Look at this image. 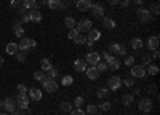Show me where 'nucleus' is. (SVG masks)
<instances>
[{
    "label": "nucleus",
    "instance_id": "obj_1",
    "mask_svg": "<svg viewBox=\"0 0 160 115\" xmlns=\"http://www.w3.org/2000/svg\"><path fill=\"white\" fill-rule=\"evenodd\" d=\"M37 43H35V40H32V39H21L19 40V43H18V48L21 50V51H29L31 48H34Z\"/></svg>",
    "mask_w": 160,
    "mask_h": 115
},
{
    "label": "nucleus",
    "instance_id": "obj_2",
    "mask_svg": "<svg viewBox=\"0 0 160 115\" xmlns=\"http://www.w3.org/2000/svg\"><path fill=\"white\" fill-rule=\"evenodd\" d=\"M42 86H43V90L48 91V93H54L58 90V82L54 80V78H45L43 82H42Z\"/></svg>",
    "mask_w": 160,
    "mask_h": 115
},
{
    "label": "nucleus",
    "instance_id": "obj_3",
    "mask_svg": "<svg viewBox=\"0 0 160 115\" xmlns=\"http://www.w3.org/2000/svg\"><path fill=\"white\" fill-rule=\"evenodd\" d=\"M0 107L5 110H8V112H15L16 110V102H15V99H11V98H5L0 101Z\"/></svg>",
    "mask_w": 160,
    "mask_h": 115
},
{
    "label": "nucleus",
    "instance_id": "obj_4",
    "mask_svg": "<svg viewBox=\"0 0 160 115\" xmlns=\"http://www.w3.org/2000/svg\"><path fill=\"white\" fill-rule=\"evenodd\" d=\"M131 77L135 78H143L146 75V67L143 66V64H138V66H131Z\"/></svg>",
    "mask_w": 160,
    "mask_h": 115
},
{
    "label": "nucleus",
    "instance_id": "obj_5",
    "mask_svg": "<svg viewBox=\"0 0 160 115\" xmlns=\"http://www.w3.org/2000/svg\"><path fill=\"white\" fill-rule=\"evenodd\" d=\"M15 102H16V106H18V109H23V110L29 109V99H27L26 95H18Z\"/></svg>",
    "mask_w": 160,
    "mask_h": 115
},
{
    "label": "nucleus",
    "instance_id": "obj_6",
    "mask_svg": "<svg viewBox=\"0 0 160 115\" xmlns=\"http://www.w3.org/2000/svg\"><path fill=\"white\" fill-rule=\"evenodd\" d=\"M77 32L80 34V32H88L90 29H91V21L90 19H80L79 23H77Z\"/></svg>",
    "mask_w": 160,
    "mask_h": 115
},
{
    "label": "nucleus",
    "instance_id": "obj_7",
    "mask_svg": "<svg viewBox=\"0 0 160 115\" xmlns=\"http://www.w3.org/2000/svg\"><path fill=\"white\" fill-rule=\"evenodd\" d=\"M136 16H138V19H140L141 23H149L151 21V11L146 10V8H138Z\"/></svg>",
    "mask_w": 160,
    "mask_h": 115
},
{
    "label": "nucleus",
    "instance_id": "obj_8",
    "mask_svg": "<svg viewBox=\"0 0 160 115\" xmlns=\"http://www.w3.org/2000/svg\"><path fill=\"white\" fill-rule=\"evenodd\" d=\"M107 85H109V88H107V90L115 91V90H119V88H120V85H122V78H120V77H117V75H114V77H110L109 80H107Z\"/></svg>",
    "mask_w": 160,
    "mask_h": 115
},
{
    "label": "nucleus",
    "instance_id": "obj_9",
    "mask_svg": "<svg viewBox=\"0 0 160 115\" xmlns=\"http://www.w3.org/2000/svg\"><path fill=\"white\" fill-rule=\"evenodd\" d=\"M138 107H140V110H141V112L147 113V112H151V110H152V101H151V99H147V98H144V99H141V101H140Z\"/></svg>",
    "mask_w": 160,
    "mask_h": 115
},
{
    "label": "nucleus",
    "instance_id": "obj_10",
    "mask_svg": "<svg viewBox=\"0 0 160 115\" xmlns=\"http://www.w3.org/2000/svg\"><path fill=\"white\" fill-rule=\"evenodd\" d=\"M93 11V16L95 18H102L104 16V6L101 5V3H95V5H91V8H90Z\"/></svg>",
    "mask_w": 160,
    "mask_h": 115
},
{
    "label": "nucleus",
    "instance_id": "obj_11",
    "mask_svg": "<svg viewBox=\"0 0 160 115\" xmlns=\"http://www.w3.org/2000/svg\"><path fill=\"white\" fill-rule=\"evenodd\" d=\"M99 53H96V51H91V53H88L87 54V61L85 62H88V64H91V66H96V64L99 62Z\"/></svg>",
    "mask_w": 160,
    "mask_h": 115
},
{
    "label": "nucleus",
    "instance_id": "obj_12",
    "mask_svg": "<svg viewBox=\"0 0 160 115\" xmlns=\"http://www.w3.org/2000/svg\"><path fill=\"white\" fill-rule=\"evenodd\" d=\"M91 0H77V8L79 11H87L91 8Z\"/></svg>",
    "mask_w": 160,
    "mask_h": 115
},
{
    "label": "nucleus",
    "instance_id": "obj_13",
    "mask_svg": "<svg viewBox=\"0 0 160 115\" xmlns=\"http://www.w3.org/2000/svg\"><path fill=\"white\" fill-rule=\"evenodd\" d=\"M29 18H31V21H34V23H40V21H42V13H40V10L39 8H32L31 13H29Z\"/></svg>",
    "mask_w": 160,
    "mask_h": 115
},
{
    "label": "nucleus",
    "instance_id": "obj_14",
    "mask_svg": "<svg viewBox=\"0 0 160 115\" xmlns=\"http://www.w3.org/2000/svg\"><path fill=\"white\" fill-rule=\"evenodd\" d=\"M101 39V32L98 31V29H90L88 31V40L90 42H96Z\"/></svg>",
    "mask_w": 160,
    "mask_h": 115
},
{
    "label": "nucleus",
    "instance_id": "obj_15",
    "mask_svg": "<svg viewBox=\"0 0 160 115\" xmlns=\"http://www.w3.org/2000/svg\"><path fill=\"white\" fill-rule=\"evenodd\" d=\"M147 48L149 50H158V35L149 37V40H147Z\"/></svg>",
    "mask_w": 160,
    "mask_h": 115
},
{
    "label": "nucleus",
    "instance_id": "obj_16",
    "mask_svg": "<svg viewBox=\"0 0 160 115\" xmlns=\"http://www.w3.org/2000/svg\"><path fill=\"white\" fill-rule=\"evenodd\" d=\"M85 72H87V77L90 78V80H96V78H98V75H99V72L96 70V67H95V66L88 67Z\"/></svg>",
    "mask_w": 160,
    "mask_h": 115
},
{
    "label": "nucleus",
    "instance_id": "obj_17",
    "mask_svg": "<svg viewBox=\"0 0 160 115\" xmlns=\"http://www.w3.org/2000/svg\"><path fill=\"white\" fill-rule=\"evenodd\" d=\"M74 69L77 70V72H85L87 70V62L83 61V59H77L74 62Z\"/></svg>",
    "mask_w": 160,
    "mask_h": 115
},
{
    "label": "nucleus",
    "instance_id": "obj_18",
    "mask_svg": "<svg viewBox=\"0 0 160 115\" xmlns=\"http://www.w3.org/2000/svg\"><path fill=\"white\" fill-rule=\"evenodd\" d=\"M29 98H31L32 101H40V99H42V91L37 90V88H31V90H29Z\"/></svg>",
    "mask_w": 160,
    "mask_h": 115
},
{
    "label": "nucleus",
    "instance_id": "obj_19",
    "mask_svg": "<svg viewBox=\"0 0 160 115\" xmlns=\"http://www.w3.org/2000/svg\"><path fill=\"white\" fill-rule=\"evenodd\" d=\"M5 51L8 53V54H16L19 51V48H18V43H8L5 48Z\"/></svg>",
    "mask_w": 160,
    "mask_h": 115
},
{
    "label": "nucleus",
    "instance_id": "obj_20",
    "mask_svg": "<svg viewBox=\"0 0 160 115\" xmlns=\"http://www.w3.org/2000/svg\"><path fill=\"white\" fill-rule=\"evenodd\" d=\"M13 29H15V34L18 35V37H19V39H23L24 29H23V24H21V21H18V23H15V26H13Z\"/></svg>",
    "mask_w": 160,
    "mask_h": 115
},
{
    "label": "nucleus",
    "instance_id": "obj_21",
    "mask_svg": "<svg viewBox=\"0 0 160 115\" xmlns=\"http://www.w3.org/2000/svg\"><path fill=\"white\" fill-rule=\"evenodd\" d=\"M102 26L106 27V29H114L115 27V21L112 18H104L102 19Z\"/></svg>",
    "mask_w": 160,
    "mask_h": 115
},
{
    "label": "nucleus",
    "instance_id": "obj_22",
    "mask_svg": "<svg viewBox=\"0 0 160 115\" xmlns=\"http://www.w3.org/2000/svg\"><path fill=\"white\" fill-rule=\"evenodd\" d=\"M119 67H120V61L115 59V58H114L110 62H107V69H110V70H117Z\"/></svg>",
    "mask_w": 160,
    "mask_h": 115
},
{
    "label": "nucleus",
    "instance_id": "obj_23",
    "mask_svg": "<svg viewBox=\"0 0 160 115\" xmlns=\"http://www.w3.org/2000/svg\"><path fill=\"white\" fill-rule=\"evenodd\" d=\"M48 8L50 10H59L61 8V0H50V2H48Z\"/></svg>",
    "mask_w": 160,
    "mask_h": 115
},
{
    "label": "nucleus",
    "instance_id": "obj_24",
    "mask_svg": "<svg viewBox=\"0 0 160 115\" xmlns=\"http://www.w3.org/2000/svg\"><path fill=\"white\" fill-rule=\"evenodd\" d=\"M96 96H98L99 99H106L109 96V90L107 88H99L98 91H96Z\"/></svg>",
    "mask_w": 160,
    "mask_h": 115
},
{
    "label": "nucleus",
    "instance_id": "obj_25",
    "mask_svg": "<svg viewBox=\"0 0 160 115\" xmlns=\"http://www.w3.org/2000/svg\"><path fill=\"white\" fill-rule=\"evenodd\" d=\"M23 5L26 6V10L27 8H29V10L37 8V2H35V0H23Z\"/></svg>",
    "mask_w": 160,
    "mask_h": 115
},
{
    "label": "nucleus",
    "instance_id": "obj_26",
    "mask_svg": "<svg viewBox=\"0 0 160 115\" xmlns=\"http://www.w3.org/2000/svg\"><path fill=\"white\" fill-rule=\"evenodd\" d=\"M59 109H61V112H72V104L71 102H61Z\"/></svg>",
    "mask_w": 160,
    "mask_h": 115
},
{
    "label": "nucleus",
    "instance_id": "obj_27",
    "mask_svg": "<svg viewBox=\"0 0 160 115\" xmlns=\"http://www.w3.org/2000/svg\"><path fill=\"white\" fill-rule=\"evenodd\" d=\"M122 102H123L125 106H131V104H133V95H123Z\"/></svg>",
    "mask_w": 160,
    "mask_h": 115
},
{
    "label": "nucleus",
    "instance_id": "obj_28",
    "mask_svg": "<svg viewBox=\"0 0 160 115\" xmlns=\"http://www.w3.org/2000/svg\"><path fill=\"white\" fill-rule=\"evenodd\" d=\"M143 46V40L141 39H133L131 40V48L133 50H140Z\"/></svg>",
    "mask_w": 160,
    "mask_h": 115
},
{
    "label": "nucleus",
    "instance_id": "obj_29",
    "mask_svg": "<svg viewBox=\"0 0 160 115\" xmlns=\"http://www.w3.org/2000/svg\"><path fill=\"white\" fill-rule=\"evenodd\" d=\"M72 83H74V80H72L71 75H64V77H62V82H61L62 86H71Z\"/></svg>",
    "mask_w": 160,
    "mask_h": 115
},
{
    "label": "nucleus",
    "instance_id": "obj_30",
    "mask_svg": "<svg viewBox=\"0 0 160 115\" xmlns=\"http://www.w3.org/2000/svg\"><path fill=\"white\" fill-rule=\"evenodd\" d=\"M34 78H35V80H39V82H43L45 78H47V74L43 70H39V72H35V74H34Z\"/></svg>",
    "mask_w": 160,
    "mask_h": 115
},
{
    "label": "nucleus",
    "instance_id": "obj_31",
    "mask_svg": "<svg viewBox=\"0 0 160 115\" xmlns=\"http://www.w3.org/2000/svg\"><path fill=\"white\" fill-rule=\"evenodd\" d=\"M40 67H42V70H43V72H47L48 69L51 67V62H50V59H42V62H40Z\"/></svg>",
    "mask_w": 160,
    "mask_h": 115
},
{
    "label": "nucleus",
    "instance_id": "obj_32",
    "mask_svg": "<svg viewBox=\"0 0 160 115\" xmlns=\"http://www.w3.org/2000/svg\"><path fill=\"white\" fill-rule=\"evenodd\" d=\"M146 74H151V75H157V74H158V67H157V66H151V64H149V67L146 69Z\"/></svg>",
    "mask_w": 160,
    "mask_h": 115
},
{
    "label": "nucleus",
    "instance_id": "obj_33",
    "mask_svg": "<svg viewBox=\"0 0 160 115\" xmlns=\"http://www.w3.org/2000/svg\"><path fill=\"white\" fill-rule=\"evenodd\" d=\"M74 42L77 43V45H83V43H87V37H85V35H82V34H79L77 37L74 39Z\"/></svg>",
    "mask_w": 160,
    "mask_h": 115
},
{
    "label": "nucleus",
    "instance_id": "obj_34",
    "mask_svg": "<svg viewBox=\"0 0 160 115\" xmlns=\"http://www.w3.org/2000/svg\"><path fill=\"white\" fill-rule=\"evenodd\" d=\"M64 24H66L69 29H74L77 23H75V19H74V18H66V19H64Z\"/></svg>",
    "mask_w": 160,
    "mask_h": 115
},
{
    "label": "nucleus",
    "instance_id": "obj_35",
    "mask_svg": "<svg viewBox=\"0 0 160 115\" xmlns=\"http://www.w3.org/2000/svg\"><path fill=\"white\" fill-rule=\"evenodd\" d=\"M45 74H48V77H47V78H54V77L58 75V69H54V67H50V69H48V70L45 72Z\"/></svg>",
    "mask_w": 160,
    "mask_h": 115
},
{
    "label": "nucleus",
    "instance_id": "obj_36",
    "mask_svg": "<svg viewBox=\"0 0 160 115\" xmlns=\"http://www.w3.org/2000/svg\"><path fill=\"white\" fill-rule=\"evenodd\" d=\"M115 54H119V56H125L127 54V46L122 45V43H119V48H117V53Z\"/></svg>",
    "mask_w": 160,
    "mask_h": 115
},
{
    "label": "nucleus",
    "instance_id": "obj_37",
    "mask_svg": "<svg viewBox=\"0 0 160 115\" xmlns=\"http://www.w3.org/2000/svg\"><path fill=\"white\" fill-rule=\"evenodd\" d=\"M95 67H96V70H98V72H106V70H107V64H106V62H101V61H99V62L96 64Z\"/></svg>",
    "mask_w": 160,
    "mask_h": 115
},
{
    "label": "nucleus",
    "instance_id": "obj_38",
    "mask_svg": "<svg viewBox=\"0 0 160 115\" xmlns=\"http://www.w3.org/2000/svg\"><path fill=\"white\" fill-rule=\"evenodd\" d=\"M96 112H98V107H96V106H93V104L87 106V113H90V115H95Z\"/></svg>",
    "mask_w": 160,
    "mask_h": 115
},
{
    "label": "nucleus",
    "instance_id": "obj_39",
    "mask_svg": "<svg viewBox=\"0 0 160 115\" xmlns=\"http://www.w3.org/2000/svg\"><path fill=\"white\" fill-rule=\"evenodd\" d=\"M125 66H135V56H127L125 58Z\"/></svg>",
    "mask_w": 160,
    "mask_h": 115
},
{
    "label": "nucleus",
    "instance_id": "obj_40",
    "mask_svg": "<svg viewBox=\"0 0 160 115\" xmlns=\"http://www.w3.org/2000/svg\"><path fill=\"white\" fill-rule=\"evenodd\" d=\"M16 90H18V95H26V91H27V88H26L24 83H19L16 86Z\"/></svg>",
    "mask_w": 160,
    "mask_h": 115
},
{
    "label": "nucleus",
    "instance_id": "obj_41",
    "mask_svg": "<svg viewBox=\"0 0 160 115\" xmlns=\"http://www.w3.org/2000/svg\"><path fill=\"white\" fill-rule=\"evenodd\" d=\"M77 35H79V32H77V29H75V27H74V29H69V34H67V37L71 39V40H74L75 37H77Z\"/></svg>",
    "mask_w": 160,
    "mask_h": 115
},
{
    "label": "nucleus",
    "instance_id": "obj_42",
    "mask_svg": "<svg viewBox=\"0 0 160 115\" xmlns=\"http://www.w3.org/2000/svg\"><path fill=\"white\" fill-rule=\"evenodd\" d=\"M117 48H119V43H110L107 48V53H117Z\"/></svg>",
    "mask_w": 160,
    "mask_h": 115
},
{
    "label": "nucleus",
    "instance_id": "obj_43",
    "mask_svg": "<svg viewBox=\"0 0 160 115\" xmlns=\"http://www.w3.org/2000/svg\"><path fill=\"white\" fill-rule=\"evenodd\" d=\"M74 106H75V107H82V106H83V98H82V96L75 98V99H74Z\"/></svg>",
    "mask_w": 160,
    "mask_h": 115
},
{
    "label": "nucleus",
    "instance_id": "obj_44",
    "mask_svg": "<svg viewBox=\"0 0 160 115\" xmlns=\"http://www.w3.org/2000/svg\"><path fill=\"white\" fill-rule=\"evenodd\" d=\"M16 59H18L19 62H24V61H26V54H24V51H21V53L18 51V53H16Z\"/></svg>",
    "mask_w": 160,
    "mask_h": 115
},
{
    "label": "nucleus",
    "instance_id": "obj_45",
    "mask_svg": "<svg viewBox=\"0 0 160 115\" xmlns=\"http://www.w3.org/2000/svg\"><path fill=\"white\" fill-rule=\"evenodd\" d=\"M99 109H101L102 112H109V110H110V102H104V104H101Z\"/></svg>",
    "mask_w": 160,
    "mask_h": 115
},
{
    "label": "nucleus",
    "instance_id": "obj_46",
    "mask_svg": "<svg viewBox=\"0 0 160 115\" xmlns=\"http://www.w3.org/2000/svg\"><path fill=\"white\" fill-rule=\"evenodd\" d=\"M147 64H151V56L149 54H144L143 56V66H147Z\"/></svg>",
    "mask_w": 160,
    "mask_h": 115
},
{
    "label": "nucleus",
    "instance_id": "obj_47",
    "mask_svg": "<svg viewBox=\"0 0 160 115\" xmlns=\"http://www.w3.org/2000/svg\"><path fill=\"white\" fill-rule=\"evenodd\" d=\"M19 21H21V24H26V23H29V21H31V18H29V14H23Z\"/></svg>",
    "mask_w": 160,
    "mask_h": 115
},
{
    "label": "nucleus",
    "instance_id": "obj_48",
    "mask_svg": "<svg viewBox=\"0 0 160 115\" xmlns=\"http://www.w3.org/2000/svg\"><path fill=\"white\" fill-rule=\"evenodd\" d=\"M102 56H104V59H106L107 62H110V61L114 59V58H112V54H110V53H107V51H104V53H102Z\"/></svg>",
    "mask_w": 160,
    "mask_h": 115
},
{
    "label": "nucleus",
    "instance_id": "obj_49",
    "mask_svg": "<svg viewBox=\"0 0 160 115\" xmlns=\"http://www.w3.org/2000/svg\"><path fill=\"white\" fill-rule=\"evenodd\" d=\"M133 85H135V80H133V78H127V80H125V86H128V88H131Z\"/></svg>",
    "mask_w": 160,
    "mask_h": 115
},
{
    "label": "nucleus",
    "instance_id": "obj_50",
    "mask_svg": "<svg viewBox=\"0 0 160 115\" xmlns=\"http://www.w3.org/2000/svg\"><path fill=\"white\" fill-rule=\"evenodd\" d=\"M71 115H85V112H83L82 109H79V107H77L75 110H72V112H71Z\"/></svg>",
    "mask_w": 160,
    "mask_h": 115
},
{
    "label": "nucleus",
    "instance_id": "obj_51",
    "mask_svg": "<svg viewBox=\"0 0 160 115\" xmlns=\"http://www.w3.org/2000/svg\"><path fill=\"white\" fill-rule=\"evenodd\" d=\"M152 6V11H154V14H158V11H160V8H158V3H154V5H151Z\"/></svg>",
    "mask_w": 160,
    "mask_h": 115
},
{
    "label": "nucleus",
    "instance_id": "obj_52",
    "mask_svg": "<svg viewBox=\"0 0 160 115\" xmlns=\"http://www.w3.org/2000/svg\"><path fill=\"white\" fill-rule=\"evenodd\" d=\"M18 13L23 16V14L26 13V6H24V5H19V6H18Z\"/></svg>",
    "mask_w": 160,
    "mask_h": 115
},
{
    "label": "nucleus",
    "instance_id": "obj_53",
    "mask_svg": "<svg viewBox=\"0 0 160 115\" xmlns=\"http://www.w3.org/2000/svg\"><path fill=\"white\" fill-rule=\"evenodd\" d=\"M158 58H160V51L158 50H154V54H152L151 59H158Z\"/></svg>",
    "mask_w": 160,
    "mask_h": 115
},
{
    "label": "nucleus",
    "instance_id": "obj_54",
    "mask_svg": "<svg viewBox=\"0 0 160 115\" xmlns=\"http://www.w3.org/2000/svg\"><path fill=\"white\" fill-rule=\"evenodd\" d=\"M11 113H13V115H26L23 109H21V110H15V112H11Z\"/></svg>",
    "mask_w": 160,
    "mask_h": 115
},
{
    "label": "nucleus",
    "instance_id": "obj_55",
    "mask_svg": "<svg viewBox=\"0 0 160 115\" xmlns=\"http://www.w3.org/2000/svg\"><path fill=\"white\" fill-rule=\"evenodd\" d=\"M130 2H131V0H123V2H122V6H123V8H127V6L130 5Z\"/></svg>",
    "mask_w": 160,
    "mask_h": 115
},
{
    "label": "nucleus",
    "instance_id": "obj_56",
    "mask_svg": "<svg viewBox=\"0 0 160 115\" xmlns=\"http://www.w3.org/2000/svg\"><path fill=\"white\" fill-rule=\"evenodd\" d=\"M87 46H88V48H93V46H95V42H90V40H88V45H87Z\"/></svg>",
    "mask_w": 160,
    "mask_h": 115
},
{
    "label": "nucleus",
    "instance_id": "obj_57",
    "mask_svg": "<svg viewBox=\"0 0 160 115\" xmlns=\"http://www.w3.org/2000/svg\"><path fill=\"white\" fill-rule=\"evenodd\" d=\"M109 2H110V3H112V5H117V3H119V2H120V0H109Z\"/></svg>",
    "mask_w": 160,
    "mask_h": 115
},
{
    "label": "nucleus",
    "instance_id": "obj_58",
    "mask_svg": "<svg viewBox=\"0 0 160 115\" xmlns=\"http://www.w3.org/2000/svg\"><path fill=\"white\" fill-rule=\"evenodd\" d=\"M135 2H136L138 5H143V3H144V0H135Z\"/></svg>",
    "mask_w": 160,
    "mask_h": 115
},
{
    "label": "nucleus",
    "instance_id": "obj_59",
    "mask_svg": "<svg viewBox=\"0 0 160 115\" xmlns=\"http://www.w3.org/2000/svg\"><path fill=\"white\" fill-rule=\"evenodd\" d=\"M40 2L43 3V5H48V2H50V0H40Z\"/></svg>",
    "mask_w": 160,
    "mask_h": 115
},
{
    "label": "nucleus",
    "instance_id": "obj_60",
    "mask_svg": "<svg viewBox=\"0 0 160 115\" xmlns=\"http://www.w3.org/2000/svg\"><path fill=\"white\" fill-rule=\"evenodd\" d=\"M3 66V58H0V67Z\"/></svg>",
    "mask_w": 160,
    "mask_h": 115
},
{
    "label": "nucleus",
    "instance_id": "obj_61",
    "mask_svg": "<svg viewBox=\"0 0 160 115\" xmlns=\"http://www.w3.org/2000/svg\"><path fill=\"white\" fill-rule=\"evenodd\" d=\"M95 115H101V113H98V112H96V113H95Z\"/></svg>",
    "mask_w": 160,
    "mask_h": 115
},
{
    "label": "nucleus",
    "instance_id": "obj_62",
    "mask_svg": "<svg viewBox=\"0 0 160 115\" xmlns=\"http://www.w3.org/2000/svg\"><path fill=\"white\" fill-rule=\"evenodd\" d=\"M0 115H6V113H0Z\"/></svg>",
    "mask_w": 160,
    "mask_h": 115
}]
</instances>
